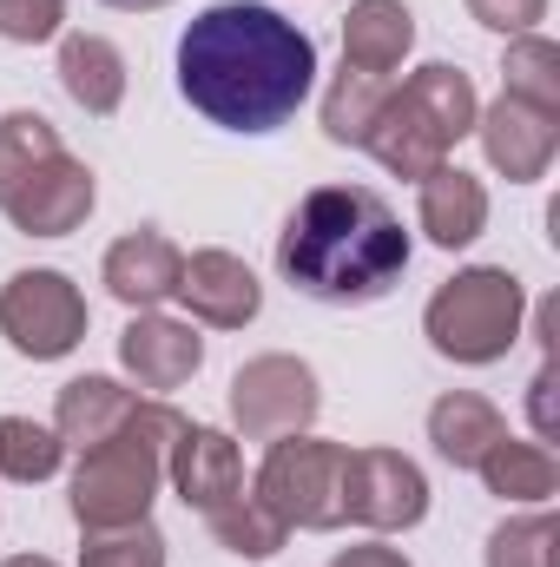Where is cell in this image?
Returning a JSON list of instances; mask_svg holds the SVG:
<instances>
[{"label":"cell","mask_w":560,"mask_h":567,"mask_svg":"<svg viewBox=\"0 0 560 567\" xmlns=\"http://www.w3.org/2000/svg\"><path fill=\"white\" fill-rule=\"evenodd\" d=\"M317 86V47L258 0H218L178 33V93L225 133H278Z\"/></svg>","instance_id":"6da1fadb"},{"label":"cell","mask_w":560,"mask_h":567,"mask_svg":"<svg viewBox=\"0 0 560 567\" xmlns=\"http://www.w3.org/2000/svg\"><path fill=\"white\" fill-rule=\"evenodd\" d=\"M278 271L297 297L363 310L409 271V231L370 185H317L278 231Z\"/></svg>","instance_id":"7a4b0ae2"},{"label":"cell","mask_w":560,"mask_h":567,"mask_svg":"<svg viewBox=\"0 0 560 567\" xmlns=\"http://www.w3.org/2000/svg\"><path fill=\"white\" fill-rule=\"evenodd\" d=\"M475 120H481L475 80H468L462 66H448V60H428V66H416L403 86L383 93V106H376V120H370V133H363V152H370L383 172L422 185L428 172L448 165L455 145L475 133Z\"/></svg>","instance_id":"3957f363"},{"label":"cell","mask_w":560,"mask_h":567,"mask_svg":"<svg viewBox=\"0 0 560 567\" xmlns=\"http://www.w3.org/2000/svg\"><path fill=\"white\" fill-rule=\"evenodd\" d=\"M185 416L172 403H133V416L113 429L106 442L80 449V468H73V522L86 535H106V528H133L152 515V495L165 482V455L178 442Z\"/></svg>","instance_id":"277c9868"},{"label":"cell","mask_w":560,"mask_h":567,"mask_svg":"<svg viewBox=\"0 0 560 567\" xmlns=\"http://www.w3.org/2000/svg\"><path fill=\"white\" fill-rule=\"evenodd\" d=\"M521 317H528V290L515 271L468 265L428 297L422 330L448 363H501L521 343Z\"/></svg>","instance_id":"5b68a950"},{"label":"cell","mask_w":560,"mask_h":567,"mask_svg":"<svg viewBox=\"0 0 560 567\" xmlns=\"http://www.w3.org/2000/svg\"><path fill=\"white\" fill-rule=\"evenodd\" d=\"M251 495L278 515L283 528H310V535H330L343 528V442H323V435H278Z\"/></svg>","instance_id":"8992f818"},{"label":"cell","mask_w":560,"mask_h":567,"mask_svg":"<svg viewBox=\"0 0 560 567\" xmlns=\"http://www.w3.org/2000/svg\"><path fill=\"white\" fill-rule=\"evenodd\" d=\"M0 337L33 357V363H53V357H73L80 337H86V297L66 271H13L0 290Z\"/></svg>","instance_id":"52a82bcc"},{"label":"cell","mask_w":560,"mask_h":567,"mask_svg":"<svg viewBox=\"0 0 560 567\" xmlns=\"http://www.w3.org/2000/svg\"><path fill=\"white\" fill-rule=\"evenodd\" d=\"M323 410L317 370L303 357H251L231 377V423L245 442H278V435H303Z\"/></svg>","instance_id":"ba28073f"},{"label":"cell","mask_w":560,"mask_h":567,"mask_svg":"<svg viewBox=\"0 0 560 567\" xmlns=\"http://www.w3.org/2000/svg\"><path fill=\"white\" fill-rule=\"evenodd\" d=\"M428 515V482L396 449H343V522L403 535Z\"/></svg>","instance_id":"9c48e42d"},{"label":"cell","mask_w":560,"mask_h":567,"mask_svg":"<svg viewBox=\"0 0 560 567\" xmlns=\"http://www.w3.org/2000/svg\"><path fill=\"white\" fill-rule=\"evenodd\" d=\"M93 198H100V192H93V172L60 145L53 158H40V165L0 198V212H7V225L27 231V238H66V231L86 225Z\"/></svg>","instance_id":"30bf717a"},{"label":"cell","mask_w":560,"mask_h":567,"mask_svg":"<svg viewBox=\"0 0 560 567\" xmlns=\"http://www.w3.org/2000/svg\"><path fill=\"white\" fill-rule=\"evenodd\" d=\"M475 133H481L488 165H495L508 185H535V178H548V165H554V152H560V113H541V106L501 93V100L475 120Z\"/></svg>","instance_id":"8fae6325"},{"label":"cell","mask_w":560,"mask_h":567,"mask_svg":"<svg viewBox=\"0 0 560 567\" xmlns=\"http://www.w3.org/2000/svg\"><path fill=\"white\" fill-rule=\"evenodd\" d=\"M165 475H172L178 502L198 508V515H211V508H225V502L245 495V455H238V442L225 429H205V423L178 429V442L165 455Z\"/></svg>","instance_id":"7c38bea8"},{"label":"cell","mask_w":560,"mask_h":567,"mask_svg":"<svg viewBox=\"0 0 560 567\" xmlns=\"http://www.w3.org/2000/svg\"><path fill=\"white\" fill-rule=\"evenodd\" d=\"M120 363H126V377H133L139 390L165 396V390H178V383L198 377V363H205V337H198V323H178V317L139 310V317L120 330Z\"/></svg>","instance_id":"4fadbf2b"},{"label":"cell","mask_w":560,"mask_h":567,"mask_svg":"<svg viewBox=\"0 0 560 567\" xmlns=\"http://www.w3.org/2000/svg\"><path fill=\"white\" fill-rule=\"evenodd\" d=\"M172 297H185V310H191L198 323H211V330H245V323L265 310L258 271H251L245 258H231V251H191Z\"/></svg>","instance_id":"5bb4252c"},{"label":"cell","mask_w":560,"mask_h":567,"mask_svg":"<svg viewBox=\"0 0 560 567\" xmlns=\"http://www.w3.org/2000/svg\"><path fill=\"white\" fill-rule=\"evenodd\" d=\"M178 271H185V251H178L165 231H152V225L126 231V238L106 251V265H100L106 290H113L126 310H158V303L178 290Z\"/></svg>","instance_id":"9a60e30c"},{"label":"cell","mask_w":560,"mask_h":567,"mask_svg":"<svg viewBox=\"0 0 560 567\" xmlns=\"http://www.w3.org/2000/svg\"><path fill=\"white\" fill-rule=\"evenodd\" d=\"M416 47V13L403 0H350L343 13V66L350 73H370V80H390Z\"/></svg>","instance_id":"2e32d148"},{"label":"cell","mask_w":560,"mask_h":567,"mask_svg":"<svg viewBox=\"0 0 560 567\" xmlns=\"http://www.w3.org/2000/svg\"><path fill=\"white\" fill-rule=\"evenodd\" d=\"M416 218H422V231H428V245L462 251V245H475L488 231V185L475 172H462V165H442V172L422 178Z\"/></svg>","instance_id":"e0dca14e"},{"label":"cell","mask_w":560,"mask_h":567,"mask_svg":"<svg viewBox=\"0 0 560 567\" xmlns=\"http://www.w3.org/2000/svg\"><path fill=\"white\" fill-rule=\"evenodd\" d=\"M60 86L80 113L113 120L120 100H126V53L106 33H66L60 40Z\"/></svg>","instance_id":"ac0fdd59"},{"label":"cell","mask_w":560,"mask_h":567,"mask_svg":"<svg viewBox=\"0 0 560 567\" xmlns=\"http://www.w3.org/2000/svg\"><path fill=\"white\" fill-rule=\"evenodd\" d=\"M501 435H508L501 410H495L488 396H475V390H448V396L428 410V442H435V455H442L448 468H475Z\"/></svg>","instance_id":"d6986e66"},{"label":"cell","mask_w":560,"mask_h":567,"mask_svg":"<svg viewBox=\"0 0 560 567\" xmlns=\"http://www.w3.org/2000/svg\"><path fill=\"white\" fill-rule=\"evenodd\" d=\"M133 403L139 396L126 383H113V377H73L60 390V403H53V435L66 449H93V442H106L113 429L133 416Z\"/></svg>","instance_id":"ffe728a7"},{"label":"cell","mask_w":560,"mask_h":567,"mask_svg":"<svg viewBox=\"0 0 560 567\" xmlns=\"http://www.w3.org/2000/svg\"><path fill=\"white\" fill-rule=\"evenodd\" d=\"M475 475L488 482V495L521 502V508H548L560 488V468H554V455H548V442H521V435H501L475 462Z\"/></svg>","instance_id":"44dd1931"},{"label":"cell","mask_w":560,"mask_h":567,"mask_svg":"<svg viewBox=\"0 0 560 567\" xmlns=\"http://www.w3.org/2000/svg\"><path fill=\"white\" fill-rule=\"evenodd\" d=\"M501 93H508V100H528V106H541V113H560V47L548 40V33L508 40Z\"/></svg>","instance_id":"7402d4cb"},{"label":"cell","mask_w":560,"mask_h":567,"mask_svg":"<svg viewBox=\"0 0 560 567\" xmlns=\"http://www.w3.org/2000/svg\"><path fill=\"white\" fill-rule=\"evenodd\" d=\"M205 528H211V535H218V548H231L238 561H271V555L283 548V535H290L278 515L258 502V495H238V502L211 508V515H205Z\"/></svg>","instance_id":"603a6c76"},{"label":"cell","mask_w":560,"mask_h":567,"mask_svg":"<svg viewBox=\"0 0 560 567\" xmlns=\"http://www.w3.org/2000/svg\"><path fill=\"white\" fill-rule=\"evenodd\" d=\"M60 462H66V442L46 423L0 416V475L7 482H46V475H60Z\"/></svg>","instance_id":"cb8c5ba5"},{"label":"cell","mask_w":560,"mask_h":567,"mask_svg":"<svg viewBox=\"0 0 560 567\" xmlns=\"http://www.w3.org/2000/svg\"><path fill=\"white\" fill-rule=\"evenodd\" d=\"M383 93H390V80H370V73H350V66H343L336 86L323 93V133L336 145H363L376 106H383Z\"/></svg>","instance_id":"d4e9b609"},{"label":"cell","mask_w":560,"mask_h":567,"mask_svg":"<svg viewBox=\"0 0 560 567\" xmlns=\"http://www.w3.org/2000/svg\"><path fill=\"white\" fill-rule=\"evenodd\" d=\"M554 515L548 508H528V515H508L495 535H488V567H560L554 548Z\"/></svg>","instance_id":"484cf974"},{"label":"cell","mask_w":560,"mask_h":567,"mask_svg":"<svg viewBox=\"0 0 560 567\" xmlns=\"http://www.w3.org/2000/svg\"><path fill=\"white\" fill-rule=\"evenodd\" d=\"M53 152H60L53 120H40V113H7V120H0V198H7L40 158H53Z\"/></svg>","instance_id":"4316f807"},{"label":"cell","mask_w":560,"mask_h":567,"mask_svg":"<svg viewBox=\"0 0 560 567\" xmlns=\"http://www.w3.org/2000/svg\"><path fill=\"white\" fill-rule=\"evenodd\" d=\"M80 567H165V535H158L152 522L106 528V535H86Z\"/></svg>","instance_id":"83f0119b"},{"label":"cell","mask_w":560,"mask_h":567,"mask_svg":"<svg viewBox=\"0 0 560 567\" xmlns=\"http://www.w3.org/2000/svg\"><path fill=\"white\" fill-rule=\"evenodd\" d=\"M60 20H66V0H0V40H13V47L53 40Z\"/></svg>","instance_id":"f1b7e54d"},{"label":"cell","mask_w":560,"mask_h":567,"mask_svg":"<svg viewBox=\"0 0 560 567\" xmlns=\"http://www.w3.org/2000/svg\"><path fill=\"white\" fill-rule=\"evenodd\" d=\"M468 13H475L488 33L521 40V33H535V27L548 20V0H468Z\"/></svg>","instance_id":"f546056e"},{"label":"cell","mask_w":560,"mask_h":567,"mask_svg":"<svg viewBox=\"0 0 560 567\" xmlns=\"http://www.w3.org/2000/svg\"><path fill=\"white\" fill-rule=\"evenodd\" d=\"M528 410H535V435L554 442V357H541V370L528 383Z\"/></svg>","instance_id":"4dcf8cb0"},{"label":"cell","mask_w":560,"mask_h":567,"mask_svg":"<svg viewBox=\"0 0 560 567\" xmlns=\"http://www.w3.org/2000/svg\"><path fill=\"white\" fill-rule=\"evenodd\" d=\"M330 567H409V555H396V548H383V542H356V548H343Z\"/></svg>","instance_id":"1f68e13d"},{"label":"cell","mask_w":560,"mask_h":567,"mask_svg":"<svg viewBox=\"0 0 560 567\" xmlns=\"http://www.w3.org/2000/svg\"><path fill=\"white\" fill-rule=\"evenodd\" d=\"M106 7H120V13H152V7H172V0H106Z\"/></svg>","instance_id":"d6a6232c"},{"label":"cell","mask_w":560,"mask_h":567,"mask_svg":"<svg viewBox=\"0 0 560 567\" xmlns=\"http://www.w3.org/2000/svg\"><path fill=\"white\" fill-rule=\"evenodd\" d=\"M0 567H60V561H46V555H13V561H0Z\"/></svg>","instance_id":"836d02e7"}]
</instances>
